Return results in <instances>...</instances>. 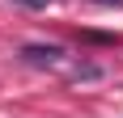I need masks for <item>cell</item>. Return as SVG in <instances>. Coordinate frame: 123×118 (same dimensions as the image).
I'll return each instance as SVG.
<instances>
[{
  "label": "cell",
  "instance_id": "1",
  "mask_svg": "<svg viewBox=\"0 0 123 118\" xmlns=\"http://www.w3.org/2000/svg\"><path fill=\"white\" fill-rule=\"evenodd\" d=\"M21 59L30 63V68H55L64 59L60 47H51V42H30V47H21Z\"/></svg>",
  "mask_w": 123,
  "mask_h": 118
},
{
  "label": "cell",
  "instance_id": "2",
  "mask_svg": "<svg viewBox=\"0 0 123 118\" xmlns=\"http://www.w3.org/2000/svg\"><path fill=\"white\" fill-rule=\"evenodd\" d=\"M93 76H102L98 63H76V68H72V80H93Z\"/></svg>",
  "mask_w": 123,
  "mask_h": 118
},
{
  "label": "cell",
  "instance_id": "3",
  "mask_svg": "<svg viewBox=\"0 0 123 118\" xmlns=\"http://www.w3.org/2000/svg\"><path fill=\"white\" fill-rule=\"evenodd\" d=\"M13 4H17V9H47L51 0H13Z\"/></svg>",
  "mask_w": 123,
  "mask_h": 118
}]
</instances>
